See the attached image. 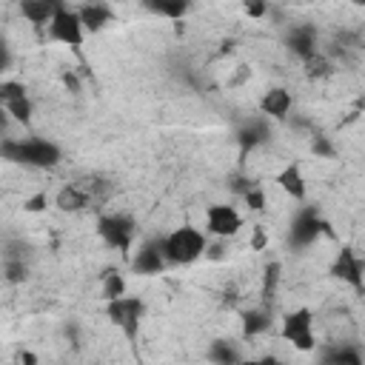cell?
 <instances>
[{
  "label": "cell",
  "instance_id": "obj_10",
  "mask_svg": "<svg viewBox=\"0 0 365 365\" xmlns=\"http://www.w3.org/2000/svg\"><path fill=\"white\" fill-rule=\"evenodd\" d=\"M320 232H329V225L320 220V214L314 208H305L302 214L294 220V228H291V243L294 245H309L320 237Z\"/></svg>",
  "mask_w": 365,
  "mask_h": 365
},
{
  "label": "cell",
  "instance_id": "obj_8",
  "mask_svg": "<svg viewBox=\"0 0 365 365\" xmlns=\"http://www.w3.org/2000/svg\"><path fill=\"white\" fill-rule=\"evenodd\" d=\"M206 228H208V234H214V237H234L243 228V217L232 206L217 203V206L206 208Z\"/></svg>",
  "mask_w": 365,
  "mask_h": 365
},
{
  "label": "cell",
  "instance_id": "obj_33",
  "mask_svg": "<svg viewBox=\"0 0 365 365\" xmlns=\"http://www.w3.org/2000/svg\"><path fill=\"white\" fill-rule=\"evenodd\" d=\"M252 248H254V252H263V248H265V232H263L260 225L254 228V240H252Z\"/></svg>",
  "mask_w": 365,
  "mask_h": 365
},
{
  "label": "cell",
  "instance_id": "obj_16",
  "mask_svg": "<svg viewBox=\"0 0 365 365\" xmlns=\"http://www.w3.org/2000/svg\"><path fill=\"white\" fill-rule=\"evenodd\" d=\"M277 183H280V188L285 191L288 197H294V200H305V177H302V171H300V166L297 163H288L280 175H277Z\"/></svg>",
  "mask_w": 365,
  "mask_h": 365
},
{
  "label": "cell",
  "instance_id": "obj_25",
  "mask_svg": "<svg viewBox=\"0 0 365 365\" xmlns=\"http://www.w3.org/2000/svg\"><path fill=\"white\" fill-rule=\"evenodd\" d=\"M305 71H309V78H325V74H331V63H329V57H322V54H311L309 60H305Z\"/></svg>",
  "mask_w": 365,
  "mask_h": 365
},
{
  "label": "cell",
  "instance_id": "obj_21",
  "mask_svg": "<svg viewBox=\"0 0 365 365\" xmlns=\"http://www.w3.org/2000/svg\"><path fill=\"white\" fill-rule=\"evenodd\" d=\"M3 277L6 283H23L29 277V265L23 257H3Z\"/></svg>",
  "mask_w": 365,
  "mask_h": 365
},
{
  "label": "cell",
  "instance_id": "obj_14",
  "mask_svg": "<svg viewBox=\"0 0 365 365\" xmlns=\"http://www.w3.org/2000/svg\"><path fill=\"white\" fill-rule=\"evenodd\" d=\"M78 17L83 23V32H100V29H106V23H111L114 12L106 3H86L78 9Z\"/></svg>",
  "mask_w": 365,
  "mask_h": 365
},
{
  "label": "cell",
  "instance_id": "obj_34",
  "mask_svg": "<svg viewBox=\"0 0 365 365\" xmlns=\"http://www.w3.org/2000/svg\"><path fill=\"white\" fill-rule=\"evenodd\" d=\"M63 83H66V89L74 91V94L80 91V83H78V78H74V71H66V74H63Z\"/></svg>",
  "mask_w": 365,
  "mask_h": 365
},
{
  "label": "cell",
  "instance_id": "obj_27",
  "mask_svg": "<svg viewBox=\"0 0 365 365\" xmlns=\"http://www.w3.org/2000/svg\"><path fill=\"white\" fill-rule=\"evenodd\" d=\"M280 272H283L280 263H268V265H265V277H263V294H265V297H272V294L277 291Z\"/></svg>",
  "mask_w": 365,
  "mask_h": 365
},
{
  "label": "cell",
  "instance_id": "obj_1",
  "mask_svg": "<svg viewBox=\"0 0 365 365\" xmlns=\"http://www.w3.org/2000/svg\"><path fill=\"white\" fill-rule=\"evenodd\" d=\"M111 195V183L103 177H80L74 183H66L57 195V208L60 211H86L100 208Z\"/></svg>",
  "mask_w": 365,
  "mask_h": 365
},
{
  "label": "cell",
  "instance_id": "obj_31",
  "mask_svg": "<svg viewBox=\"0 0 365 365\" xmlns=\"http://www.w3.org/2000/svg\"><path fill=\"white\" fill-rule=\"evenodd\" d=\"M268 6L263 3V0H252V3H245V14L248 17H265Z\"/></svg>",
  "mask_w": 365,
  "mask_h": 365
},
{
  "label": "cell",
  "instance_id": "obj_6",
  "mask_svg": "<svg viewBox=\"0 0 365 365\" xmlns=\"http://www.w3.org/2000/svg\"><path fill=\"white\" fill-rule=\"evenodd\" d=\"M49 37L54 43H63V46H71V49H80L83 46V23H80V17L74 9H69L66 3L57 6L54 17L49 21Z\"/></svg>",
  "mask_w": 365,
  "mask_h": 365
},
{
  "label": "cell",
  "instance_id": "obj_12",
  "mask_svg": "<svg viewBox=\"0 0 365 365\" xmlns=\"http://www.w3.org/2000/svg\"><path fill=\"white\" fill-rule=\"evenodd\" d=\"M288 49H291L297 57L309 60L311 54H317V29L314 26H294L288 32Z\"/></svg>",
  "mask_w": 365,
  "mask_h": 365
},
{
  "label": "cell",
  "instance_id": "obj_29",
  "mask_svg": "<svg viewBox=\"0 0 365 365\" xmlns=\"http://www.w3.org/2000/svg\"><path fill=\"white\" fill-rule=\"evenodd\" d=\"M311 151H314V155H320V157H334V148H331L329 137H314Z\"/></svg>",
  "mask_w": 365,
  "mask_h": 365
},
{
  "label": "cell",
  "instance_id": "obj_19",
  "mask_svg": "<svg viewBox=\"0 0 365 365\" xmlns=\"http://www.w3.org/2000/svg\"><path fill=\"white\" fill-rule=\"evenodd\" d=\"M320 365H362V354L354 345H337V349L325 351Z\"/></svg>",
  "mask_w": 365,
  "mask_h": 365
},
{
  "label": "cell",
  "instance_id": "obj_37",
  "mask_svg": "<svg viewBox=\"0 0 365 365\" xmlns=\"http://www.w3.org/2000/svg\"><path fill=\"white\" fill-rule=\"evenodd\" d=\"M6 120H9V118H6V109H3V106H0V131H3V129H6Z\"/></svg>",
  "mask_w": 365,
  "mask_h": 365
},
{
  "label": "cell",
  "instance_id": "obj_4",
  "mask_svg": "<svg viewBox=\"0 0 365 365\" xmlns=\"http://www.w3.org/2000/svg\"><path fill=\"white\" fill-rule=\"evenodd\" d=\"M98 234L103 237L106 245H111V248H118V252L129 254L134 237H137V223H134V217L118 214V211H114V214H103L98 220Z\"/></svg>",
  "mask_w": 365,
  "mask_h": 365
},
{
  "label": "cell",
  "instance_id": "obj_32",
  "mask_svg": "<svg viewBox=\"0 0 365 365\" xmlns=\"http://www.w3.org/2000/svg\"><path fill=\"white\" fill-rule=\"evenodd\" d=\"M9 66H12V52L6 43H0V74L9 71Z\"/></svg>",
  "mask_w": 365,
  "mask_h": 365
},
{
  "label": "cell",
  "instance_id": "obj_18",
  "mask_svg": "<svg viewBox=\"0 0 365 365\" xmlns=\"http://www.w3.org/2000/svg\"><path fill=\"white\" fill-rule=\"evenodd\" d=\"M208 362L211 365H240V354L228 340H214L208 345Z\"/></svg>",
  "mask_w": 365,
  "mask_h": 365
},
{
  "label": "cell",
  "instance_id": "obj_26",
  "mask_svg": "<svg viewBox=\"0 0 365 365\" xmlns=\"http://www.w3.org/2000/svg\"><path fill=\"white\" fill-rule=\"evenodd\" d=\"M260 140H265V129L260 126V123H254V126H245L243 131H240V143H243V151H248V148H254Z\"/></svg>",
  "mask_w": 365,
  "mask_h": 365
},
{
  "label": "cell",
  "instance_id": "obj_38",
  "mask_svg": "<svg viewBox=\"0 0 365 365\" xmlns=\"http://www.w3.org/2000/svg\"><path fill=\"white\" fill-rule=\"evenodd\" d=\"M240 365H257V360H240Z\"/></svg>",
  "mask_w": 365,
  "mask_h": 365
},
{
  "label": "cell",
  "instance_id": "obj_9",
  "mask_svg": "<svg viewBox=\"0 0 365 365\" xmlns=\"http://www.w3.org/2000/svg\"><path fill=\"white\" fill-rule=\"evenodd\" d=\"M362 272H365V263L360 254H354V248H342V252L337 254V263L331 268V274L342 283H349L351 288H357V291H362Z\"/></svg>",
  "mask_w": 365,
  "mask_h": 365
},
{
  "label": "cell",
  "instance_id": "obj_7",
  "mask_svg": "<svg viewBox=\"0 0 365 365\" xmlns=\"http://www.w3.org/2000/svg\"><path fill=\"white\" fill-rule=\"evenodd\" d=\"M106 314H109V320L123 331L126 340H134V337H137V329H140V320H143V300H140V297H120V300H111V302L106 305Z\"/></svg>",
  "mask_w": 365,
  "mask_h": 365
},
{
  "label": "cell",
  "instance_id": "obj_24",
  "mask_svg": "<svg viewBox=\"0 0 365 365\" xmlns=\"http://www.w3.org/2000/svg\"><path fill=\"white\" fill-rule=\"evenodd\" d=\"M21 98H29L23 83H17V80H0V106H6L12 100H21Z\"/></svg>",
  "mask_w": 365,
  "mask_h": 365
},
{
  "label": "cell",
  "instance_id": "obj_28",
  "mask_svg": "<svg viewBox=\"0 0 365 365\" xmlns=\"http://www.w3.org/2000/svg\"><path fill=\"white\" fill-rule=\"evenodd\" d=\"M243 200H245V206L252 208V211H263L265 208V195H263V188H257V186H252L243 195Z\"/></svg>",
  "mask_w": 365,
  "mask_h": 365
},
{
  "label": "cell",
  "instance_id": "obj_30",
  "mask_svg": "<svg viewBox=\"0 0 365 365\" xmlns=\"http://www.w3.org/2000/svg\"><path fill=\"white\" fill-rule=\"evenodd\" d=\"M23 208H26V211H32V214H37V211H43V208H46V195L41 191V195L29 197V200L23 203Z\"/></svg>",
  "mask_w": 365,
  "mask_h": 365
},
{
  "label": "cell",
  "instance_id": "obj_22",
  "mask_svg": "<svg viewBox=\"0 0 365 365\" xmlns=\"http://www.w3.org/2000/svg\"><path fill=\"white\" fill-rule=\"evenodd\" d=\"M120 297H126V280H123V274L106 272V277H103V300L111 302V300H120Z\"/></svg>",
  "mask_w": 365,
  "mask_h": 365
},
{
  "label": "cell",
  "instance_id": "obj_13",
  "mask_svg": "<svg viewBox=\"0 0 365 365\" xmlns=\"http://www.w3.org/2000/svg\"><path fill=\"white\" fill-rule=\"evenodd\" d=\"M260 109H263V114H268V118L283 120L285 114L291 111V94H288V89H283V86L268 89L260 100Z\"/></svg>",
  "mask_w": 365,
  "mask_h": 365
},
{
  "label": "cell",
  "instance_id": "obj_5",
  "mask_svg": "<svg viewBox=\"0 0 365 365\" xmlns=\"http://www.w3.org/2000/svg\"><path fill=\"white\" fill-rule=\"evenodd\" d=\"M283 340H288L300 351H314L317 337H314V314L309 309H297L283 317Z\"/></svg>",
  "mask_w": 365,
  "mask_h": 365
},
{
  "label": "cell",
  "instance_id": "obj_20",
  "mask_svg": "<svg viewBox=\"0 0 365 365\" xmlns=\"http://www.w3.org/2000/svg\"><path fill=\"white\" fill-rule=\"evenodd\" d=\"M272 329V314H268L265 309H252L243 314V331L245 337H257L263 331Z\"/></svg>",
  "mask_w": 365,
  "mask_h": 365
},
{
  "label": "cell",
  "instance_id": "obj_15",
  "mask_svg": "<svg viewBox=\"0 0 365 365\" xmlns=\"http://www.w3.org/2000/svg\"><path fill=\"white\" fill-rule=\"evenodd\" d=\"M57 0H23L21 3V14L26 17L29 23H34V26H49V21L54 17V12H57Z\"/></svg>",
  "mask_w": 365,
  "mask_h": 365
},
{
  "label": "cell",
  "instance_id": "obj_17",
  "mask_svg": "<svg viewBox=\"0 0 365 365\" xmlns=\"http://www.w3.org/2000/svg\"><path fill=\"white\" fill-rule=\"evenodd\" d=\"M146 9L151 14L168 17V21H183L186 12H188V3H186V0H148Z\"/></svg>",
  "mask_w": 365,
  "mask_h": 365
},
{
  "label": "cell",
  "instance_id": "obj_11",
  "mask_svg": "<svg viewBox=\"0 0 365 365\" xmlns=\"http://www.w3.org/2000/svg\"><path fill=\"white\" fill-rule=\"evenodd\" d=\"M163 268H166V257H163L160 240L143 243L137 257H134V272H137V274H160Z\"/></svg>",
  "mask_w": 365,
  "mask_h": 365
},
{
  "label": "cell",
  "instance_id": "obj_2",
  "mask_svg": "<svg viewBox=\"0 0 365 365\" xmlns=\"http://www.w3.org/2000/svg\"><path fill=\"white\" fill-rule=\"evenodd\" d=\"M0 157L23 166H37V168H52L60 163V148L49 140H0Z\"/></svg>",
  "mask_w": 365,
  "mask_h": 365
},
{
  "label": "cell",
  "instance_id": "obj_23",
  "mask_svg": "<svg viewBox=\"0 0 365 365\" xmlns=\"http://www.w3.org/2000/svg\"><path fill=\"white\" fill-rule=\"evenodd\" d=\"M6 109V114L12 120H17V123H23V126H29L32 123V114H34V109H32V100L29 98H21V100H12V103H6L3 106Z\"/></svg>",
  "mask_w": 365,
  "mask_h": 365
},
{
  "label": "cell",
  "instance_id": "obj_36",
  "mask_svg": "<svg viewBox=\"0 0 365 365\" xmlns=\"http://www.w3.org/2000/svg\"><path fill=\"white\" fill-rule=\"evenodd\" d=\"M257 365H283L277 357H272V354H268V357H263V360H257Z\"/></svg>",
  "mask_w": 365,
  "mask_h": 365
},
{
  "label": "cell",
  "instance_id": "obj_35",
  "mask_svg": "<svg viewBox=\"0 0 365 365\" xmlns=\"http://www.w3.org/2000/svg\"><path fill=\"white\" fill-rule=\"evenodd\" d=\"M21 362H23V365H37V357H34L32 351H23V354H21Z\"/></svg>",
  "mask_w": 365,
  "mask_h": 365
},
{
  "label": "cell",
  "instance_id": "obj_3",
  "mask_svg": "<svg viewBox=\"0 0 365 365\" xmlns=\"http://www.w3.org/2000/svg\"><path fill=\"white\" fill-rule=\"evenodd\" d=\"M160 245H163V257L166 263H175V265H188L206 254L208 248V240L200 228L195 225H183L177 232H171L168 237H160Z\"/></svg>",
  "mask_w": 365,
  "mask_h": 365
}]
</instances>
